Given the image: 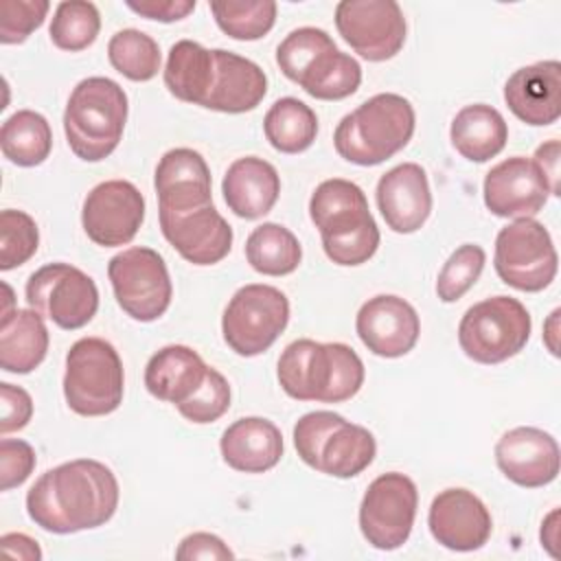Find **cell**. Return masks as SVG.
Segmentation results:
<instances>
[{
	"mask_svg": "<svg viewBox=\"0 0 561 561\" xmlns=\"http://www.w3.org/2000/svg\"><path fill=\"white\" fill-rule=\"evenodd\" d=\"M217 26L232 39L252 42L267 35L276 22V2H210Z\"/></svg>",
	"mask_w": 561,
	"mask_h": 561,
	"instance_id": "obj_37",
	"label": "cell"
},
{
	"mask_svg": "<svg viewBox=\"0 0 561 561\" xmlns=\"http://www.w3.org/2000/svg\"><path fill=\"white\" fill-rule=\"evenodd\" d=\"M99 31L101 15L96 4L85 0H64L53 13L48 35L57 48L79 53L94 44Z\"/></svg>",
	"mask_w": 561,
	"mask_h": 561,
	"instance_id": "obj_36",
	"label": "cell"
},
{
	"mask_svg": "<svg viewBox=\"0 0 561 561\" xmlns=\"http://www.w3.org/2000/svg\"><path fill=\"white\" fill-rule=\"evenodd\" d=\"M340 48L333 37L316 26H302L291 31L276 48V64L280 72L298 83L307 94L324 79V75L335 66Z\"/></svg>",
	"mask_w": 561,
	"mask_h": 561,
	"instance_id": "obj_26",
	"label": "cell"
},
{
	"mask_svg": "<svg viewBox=\"0 0 561 561\" xmlns=\"http://www.w3.org/2000/svg\"><path fill=\"white\" fill-rule=\"evenodd\" d=\"M416 125L412 103L394 92H381L346 114L333 134L340 158L359 167H375L399 153Z\"/></svg>",
	"mask_w": 561,
	"mask_h": 561,
	"instance_id": "obj_3",
	"label": "cell"
},
{
	"mask_svg": "<svg viewBox=\"0 0 561 561\" xmlns=\"http://www.w3.org/2000/svg\"><path fill=\"white\" fill-rule=\"evenodd\" d=\"M0 147L7 160L18 167L42 164L53 149V131L48 121L33 110H18L0 129Z\"/></svg>",
	"mask_w": 561,
	"mask_h": 561,
	"instance_id": "obj_33",
	"label": "cell"
},
{
	"mask_svg": "<svg viewBox=\"0 0 561 561\" xmlns=\"http://www.w3.org/2000/svg\"><path fill=\"white\" fill-rule=\"evenodd\" d=\"M267 142L280 153H300L309 149L318 134L316 112L294 96L274 101L263 118Z\"/></svg>",
	"mask_w": 561,
	"mask_h": 561,
	"instance_id": "obj_32",
	"label": "cell"
},
{
	"mask_svg": "<svg viewBox=\"0 0 561 561\" xmlns=\"http://www.w3.org/2000/svg\"><path fill=\"white\" fill-rule=\"evenodd\" d=\"M37 462L35 449L20 438H2L0 440V489L11 491L26 482Z\"/></svg>",
	"mask_w": 561,
	"mask_h": 561,
	"instance_id": "obj_43",
	"label": "cell"
},
{
	"mask_svg": "<svg viewBox=\"0 0 561 561\" xmlns=\"http://www.w3.org/2000/svg\"><path fill=\"white\" fill-rule=\"evenodd\" d=\"M26 302L59 329L85 327L99 309L96 283L68 263H48L26 280Z\"/></svg>",
	"mask_w": 561,
	"mask_h": 561,
	"instance_id": "obj_11",
	"label": "cell"
},
{
	"mask_svg": "<svg viewBox=\"0 0 561 561\" xmlns=\"http://www.w3.org/2000/svg\"><path fill=\"white\" fill-rule=\"evenodd\" d=\"M449 138L454 149L469 162H486L504 149L508 140V127L495 107L486 103H473L465 105L454 116Z\"/></svg>",
	"mask_w": 561,
	"mask_h": 561,
	"instance_id": "obj_30",
	"label": "cell"
},
{
	"mask_svg": "<svg viewBox=\"0 0 561 561\" xmlns=\"http://www.w3.org/2000/svg\"><path fill=\"white\" fill-rule=\"evenodd\" d=\"M427 526L443 548L471 552L489 541L493 519L476 493L467 489H445L432 500Z\"/></svg>",
	"mask_w": 561,
	"mask_h": 561,
	"instance_id": "obj_16",
	"label": "cell"
},
{
	"mask_svg": "<svg viewBox=\"0 0 561 561\" xmlns=\"http://www.w3.org/2000/svg\"><path fill=\"white\" fill-rule=\"evenodd\" d=\"M127 9H131L134 13L147 20L178 22L195 11V0H140V2L129 0Z\"/></svg>",
	"mask_w": 561,
	"mask_h": 561,
	"instance_id": "obj_46",
	"label": "cell"
},
{
	"mask_svg": "<svg viewBox=\"0 0 561 561\" xmlns=\"http://www.w3.org/2000/svg\"><path fill=\"white\" fill-rule=\"evenodd\" d=\"M178 412L197 425L213 423L221 419L230 408V386L228 379L208 366L204 383L180 405H175Z\"/></svg>",
	"mask_w": 561,
	"mask_h": 561,
	"instance_id": "obj_40",
	"label": "cell"
},
{
	"mask_svg": "<svg viewBox=\"0 0 561 561\" xmlns=\"http://www.w3.org/2000/svg\"><path fill=\"white\" fill-rule=\"evenodd\" d=\"M559 160H561V145H559V140H548V142H543V145H539L537 147V151H535V156H533V162H535V167L539 169V173H541V178L546 180V184H548V191H550V195H559Z\"/></svg>",
	"mask_w": 561,
	"mask_h": 561,
	"instance_id": "obj_47",
	"label": "cell"
},
{
	"mask_svg": "<svg viewBox=\"0 0 561 561\" xmlns=\"http://www.w3.org/2000/svg\"><path fill=\"white\" fill-rule=\"evenodd\" d=\"M153 186L158 193V210L182 213L213 204L210 169L202 153L188 147L171 149L160 158Z\"/></svg>",
	"mask_w": 561,
	"mask_h": 561,
	"instance_id": "obj_22",
	"label": "cell"
},
{
	"mask_svg": "<svg viewBox=\"0 0 561 561\" xmlns=\"http://www.w3.org/2000/svg\"><path fill=\"white\" fill-rule=\"evenodd\" d=\"M375 197L386 226L399 234L416 232L432 213L427 173L416 162H403L386 171L377 182Z\"/></svg>",
	"mask_w": 561,
	"mask_h": 561,
	"instance_id": "obj_20",
	"label": "cell"
},
{
	"mask_svg": "<svg viewBox=\"0 0 561 561\" xmlns=\"http://www.w3.org/2000/svg\"><path fill=\"white\" fill-rule=\"evenodd\" d=\"M107 276L118 307L138 322H153L171 305L173 285L164 259L145 245L127 248L110 259Z\"/></svg>",
	"mask_w": 561,
	"mask_h": 561,
	"instance_id": "obj_10",
	"label": "cell"
},
{
	"mask_svg": "<svg viewBox=\"0 0 561 561\" xmlns=\"http://www.w3.org/2000/svg\"><path fill=\"white\" fill-rule=\"evenodd\" d=\"M342 39L368 61L392 59L405 44V18L394 0H342L335 7Z\"/></svg>",
	"mask_w": 561,
	"mask_h": 561,
	"instance_id": "obj_13",
	"label": "cell"
},
{
	"mask_svg": "<svg viewBox=\"0 0 561 561\" xmlns=\"http://www.w3.org/2000/svg\"><path fill=\"white\" fill-rule=\"evenodd\" d=\"M289 322V300L272 285L252 283L234 291L221 316L226 344L241 357L267 351Z\"/></svg>",
	"mask_w": 561,
	"mask_h": 561,
	"instance_id": "obj_8",
	"label": "cell"
},
{
	"mask_svg": "<svg viewBox=\"0 0 561 561\" xmlns=\"http://www.w3.org/2000/svg\"><path fill=\"white\" fill-rule=\"evenodd\" d=\"M377 248H379V228L375 219L357 230L322 239L324 254L335 265H344V267L366 263L377 252Z\"/></svg>",
	"mask_w": 561,
	"mask_h": 561,
	"instance_id": "obj_41",
	"label": "cell"
},
{
	"mask_svg": "<svg viewBox=\"0 0 561 561\" xmlns=\"http://www.w3.org/2000/svg\"><path fill=\"white\" fill-rule=\"evenodd\" d=\"M142 219L145 197L127 180L101 182L83 199L81 224L96 245H127L140 230Z\"/></svg>",
	"mask_w": 561,
	"mask_h": 561,
	"instance_id": "obj_14",
	"label": "cell"
},
{
	"mask_svg": "<svg viewBox=\"0 0 561 561\" xmlns=\"http://www.w3.org/2000/svg\"><path fill=\"white\" fill-rule=\"evenodd\" d=\"M557 543H559V508H552L548 513V517L541 522V546L552 557H559Z\"/></svg>",
	"mask_w": 561,
	"mask_h": 561,
	"instance_id": "obj_49",
	"label": "cell"
},
{
	"mask_svg": "<svg viewBox=\"0 0 561 561\" xmlns=\"http://www.w3.org/2000/svg\"><path fill=\"white\" fill-rule=\"evenodd\" d=\"M486 208L506 219L535 217L548 202L550 191L533 160L513 156L495 164L484 178Z\"/></svg>",
	"mask_w": 561,
	"mask_h": 561,
	"instance_id": "obj_19",
	"label": "cell"
},
{
	"mask_svg": "<svg viewBox=\"0 0 561 561\" xmlns=\"http://www.w3.org/2000/svg\"><path fill=\"white\" fill-rule=\"evenodd\" d=\"M39 245L35 219L24 210L7 208L0 213V270L9 272L24 265Z\"/></svg>",
	"mask_w": 561,
	"mask_h": 561,
	"instance_id": "obj_39",
	"label": "cell"
},
{
	"mask_svg": "<svg viewBox=\"0 0 561 561\" xmlns=\"http://www.w3.org/2000/svg\"><path fill=\"white\" fill-rule=\"evenodd\" d=\"M107 59L129 81L153 79L162 64L158 42L138 28L116 31L107 44Z\"/></svg>",
	"mask_w": 561,
	"mask_h": 561,
	"instance_id": "obj_35",
	"label": "cell"
},
{
	"mask_svg": "<svg viewBox=\"0 0 561 561\" xmlns=\"http://www.w3.org/2000/svg\"><path fill=\"white\" fill-rule=\"evenodd\" d=\"M493 263L502 283L535 294L554 280L559 256L546 226L533 217H524L497 232Z\"/></svg>",
	"mask_w": 561,
	"mask_h": 561,
	"instance_id": "obj_9",
	"label": "cell"
},
{
	"mask_svg": "<svg viewBox=\"0 0 561 561\" xmlns=\"http://www.w3.org/2000/svg\"><path fill=\"white\" fill-rule=\"evenodd\" d=\"M48 351V329L35 309H13L0 318V366L13 375L35 370Z\"/></svg>",
	"mask_w": 561,
	"mask_h": 561,
	"instance_id": "obj_29",
	"label": "cell"
},
{
	"mask_svg": "<svg viewBox=\"0 0 561 561\" xmlns=\"http://www.w3.org/2000/svg\"><path fill=\"white\" fill-rule=\"evenodd\" d=\"M215 79V53L193 39H180L171 46L164 66L167 90L193 105H204Z\"/></svg>",
	"mask_w": 561,
	"mask_h": 561,
	"instance_id": "obj_31",
	"label": "cell"
},
{
	"mask_svg": "<svg viewBox=\"0 0 561 561\" xmlns=\"http://www.w3.org/2000/svg\"><path fill=\"white\" fill-rule=\"evenodd\" d=\"M127 94L107 77L79 81L64 110V131L72 153L85 162H101L121 142L127 123Z\"/></svg>",
	"mask_w": 561,
	"mask_h": 561,
	"instance_id": "obj_4",
	"label": "cell"
},
{
	"mask_svg": "<svg viewBox=\"0 0 561 561\" xmlns=\"http://www.w3.org/2000/svg\"><path fill=\"white\" fill-rule=\"evenodd\" d=\"M50 9L48 0H2L0 2V42L22 44L44 24Z\"/></svg>",
	"mask_w": 561,
	"mask_h": 561,
	"instance_id": "obj_42",
	"label": "cell"
},
{
	"mask_svg": "<svg viewBox=\"0 0 561 561\" xmlns=\"http://www.w3.org/2000/svg\"><path fill=\"white\" fill-rule=\"evenodd\" d=\"M125 373L118 351L103 337H81L66 355L64 397L81 416H105L123 403Z\"/></svg>",
	"mask_w": 561,
	"mask_h": 561,
	"instance_id": "obj_6",
	"label": "cell"
},
{
	"mask_svg": "<svg viewBox=\"0 0 561 561\" xmlns=\"http://www.w3.org/2000/svg\"><path fill=\"white\" fill-rule=\"evenodd\" d=\"M530 329V313L517 298L493 296L465 311L458 344L478 364H502L526 346Z\"/></svg>",
	"mask_w": 561,
	"mask_h": 561,
	"instance_id": "obj_7",
	"label": "cell"
},
{
	"mask_svg": "<svg viewBox=\"0 0 561 561\" xmlns=\"http://www.w3.org/2000/svg\"><path fill=\"white\" fill-rule=\"evenodd\" d=\"M294 447L305 465L333 478H355L375 460V436L342 414L318 410L294 425Z\"/></svg>",
	"mask_w": 561,
	"mask_h": 561,
	"instance_id": "obj_5",
	"label": "cell"
},
{
	"mask_svg": "<svg viewBox=\"0 0 561 561\" xmlns=\"http://www.w3.org/2000/svg\"><path fill=\"white\" fill-rule=\"evenodd\" d=\"M0 401H2V416H0L2 436L28 425L33 416V399L24 388L7 381L0 383Z\"/></svg>",
	"mask_w": 561,
	"mask_h": 561,
	"instance_id": "obj_44",
	"label": "cell"
},
{
	"mask_svg": "<svg viewBox=\"0 0 561 561\" xmlns=\"http://www.w3.org/2000/svg\"><path fill=\"white\" fill-rule=\"evenodd\" d=\"M208 366L184 344H169L153 353L145 366V386L151 397L180 405L206 379Z\"/></svg>",
	"mask_w": 561,
	"mask_h": 561,
	"instance_id": "obj_27",
	"label": "cell"
},
{
	"mask_svg": "<svg viewBox=\"0 0 561 561\" xmlns=\"http://www.w3.org/2000/svg\"><path fill=\"white\" fill-rule=\"evenodd\" d=\"M508 110L533 127H546L561 116V64L557 59L517 68L504 83Z\"/></svg>",
	"mask_w": 561,
	"mask_h": 561,
	"instance_id": "obj_21",
	"label": "cell"
},
{
	"mask_svg": "<svg viewBox=\"0 0 561 561\" xmlns=\"http://www.w3.org/2000/svg\"><path fill=\"white\" fill-rule=\"evenodd\" d=\"M118 495V480L107 465L77 458L37 478L26 493V513L42 530L70 535L110 522Z\"/></svg>",
	"mask_w": 561,
	"mask_h": 561,
	"instance_id": "obj_1",
	"label": "cell"
},
{
	"mask_svg": "<svg viewBox=\"0 0 561 561\" xmlns=\"http://www.w3.org/2000/svg\"><path fill=\"white\" fill-rule=\"evenodd\" d=\"M486 263V254L476 243H465L456 248L436 278V296L443 302H456L462 298L480 278Z\"/></svg>",
	"mask_w": 561,
	"mask_h": 561,
	"instance_id": "obj_38",
	"label": "cell"
},
{
	"mask_svg": "<svg viewBox=\"0 0 561 561\" xmlns=\"http://www.w3.org/2000/svg\"><path fill=\"white\" fill-rule=\"evenodd\" d=\"M215 79L206 96V110L243 114L254 110L267 94V77L259 64L237 53L215 48Z\"/></svg>",
	"mask_w": 561,
	"mask_h": 561,
	"instance_id": "obj_23",
	"label": "cell"
},
{
	"mask_svg": "<svg viewBox=\"0 0 561 561\" xmlns=\"http://www.w3.org/2000/svg\"><path fill=\"white\" fill-rule=\"evenodd\" d=\"M559 316H561V309H554V311L548 316L546 324H543V342H546L548 351H550L554 357H559Z\"/></svg>",
	"mask_w": 561,
	"mask_h": 561,
	"instance_id": "obj_50",
	"label": "cell"
},
{
	"mask_svg": "<svg viewBox=\"0 0 561 561\" xmlns=\"http://www.w3.org/2000/svg\"><path fill=\"white\" fill-rule=\"evenodd\" d=\"M309 217L322 239L357 230L373 221L364 191L342 178H331L316 186L309 199Z\"/></svg>",
	"mask_w": 561,
	"mask_h": 561,
	"instance_id": "obj_28",
	"label": "cell"
},
{
	"mask_svg": "<svg viewBox=\"0 0 561 561\" xmlns=\"http://www.w3.org/2000/svg\"><path fill=\"white\" fill-rule=\"evenodd\" d=\"M355 331L370 353L394 359L414 348L421 333V320L408 300L392 294H379L359 307Z\"/></svg>",
	"mask_w": 561,
	"mask_h": 561,
	"instance_id": "obj_15",
	"label": "cell"
},
{
	"mask_svg": "<svg viewBox=\"0 0 561 561\" xmlns=\"http://www.w3.org/2000/svg\"><path fill=\"white\" fill-rule=\"evenodd\" d=\"M0 543H2V552L7 557L24 559V561H39L42 559V550H39L37 541L31 539L24 533H7V535H2Z\"/></svg>",
	"mask_w": 561,
	"mask_h": 561,
	"instance_id": "obj_48",
	"label": "cell"
},
{
	"mask_svg": "<svg viewBox=\"0 0 561 561\" xmlns=\"http://www.w3.org/2000/svg\"><path fill=\"white\" fill-rule=\"evenodd\" d=\"M221 458L243 473H263L283 458V434L263 416H245L228 425L219 440Z\"/></svg>",
	"mask_w": 561,
	"mask_h": 561,
	"instance_id": "obj_24",
	"label": "cell"
},
{
	"mask_svg": "<svg viewBox=\"0 0 561 561\" xmlns=\"http://www.w3.org/2000/svg\"><path fill=\"white\" fill-rule=\"evenodd\" d=\"M158 213L164 239L188 263L215 265L228 256L232 248V228L213 204L182 213Z\"/></svg>",
	"mask_w": 561,
	"mask_h": 561,
	"instance_id": "obj_17",
	"label": "cell"
},
{
	"mask_svg": "<svg viewBox=\"0 0 561 561\" xmlns=\"http://www.w3.org/2000/svg\"><path fill=\"white\" fill-rule=\"evenodd\" d=\"M175 559H180V561H195V559L224 561V559H234V552L217 535L193 533L180 541V546L175 550Z\"/></svg>",
	"mask_w": 561,
	"mask_h": 561,
	"instance_id": "obj_45",
	"label": "cell"
},
{
	"mask_svg": "<svg viewBox=\"0 0 561 561\" xmlns=\"http://www.w3.org/2000/svg\"><path fill=\"white\" fill-rule=\"evenodd\" d=\"M495 462L500 471L524 489L550 484L559 476V445L552 434L519 425L502 434L495 445Z\"/></svg>",
	"mask_w": 561,
	"mask_h": 561,
	"instance_id": "obj_18",
	"label": "cell"
},
{
	"mask_svg": "<svg viewBox=\"0 0 561 561\" xmlns=\"http://www.w3.org/2000/svg\"><path fill=\"white\" fill-rule=\"evenodd\" d=\"M278 383L296 401L342 403L364 383V362L342 342L296 340L278 357Z\"/></svg>",
	"mask_w": 561,
	"mask_h": 561,
	"instance_id": "obj_2",
	"label": "cell"
},
{
	"mask_svg": "<svg viewBox=\"0 0 561 561\" xmlns=\"http://www.w3.org/2000/svg\"><path fill=\"white\" fill-rule=\"evenodd\" d=\"M245 259L250 267L265 276H287L302 259L296 234L274 221L256 226L245 241Z\"/></svg>",
	"mask_w": 561,
	"mask_h": 561,
	"instance_id": "obj_34",
	"label": "cell"
},
{
	"mask_svg": "<svg viewBox=\"0 0 561 561\" xmlns=\"http://www.w3.org/2000/svg\"><path fill=\"white\" fill-rule=\"evenodd\" d=\"M221 193L237 217L259 219L274 208L280 193V178L267 160L245 156L228 167Z\"/></svg>",
	"mask_w": 561,
	"mask_h": 561,
	"instance_id": "obj_25",
	"label": "cell"
},
{
	"mask_svg": "<svg viewBox=\"0 0 561 561\" xmlns=\"http://www.w3.org/2000/svg\"><path fill=\"white\" fill-rule=\"evenodd\" d=\"M419 491L412 478L399 471L375 478L359 504V530L377 550L401 548L414 526Z\"/></svg>",
	"mask_w": 561,
	"mask_h": 561,
	"instance_id": "obj_12",
	"label": "cell"
}]
</instances>
